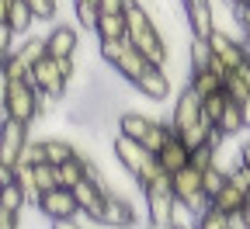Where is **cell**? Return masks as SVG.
I'll use <instances>...</instances> for the list:
<instances>
[{
    "instance_id": "6da1fadb",
    "label": "cell",
    "mask_w": 250,
    "mask_h": 229,
    "mask_svg": "<svg viewBox=\"0 0 250 229\" xmlns=\"http://www.w3.org/2000/svg\"><path fill=\"white\" fill-rule=\"evenodd\" d=\"M125 24H129V42L132 49L149 62V66H164L167 62V42L160 35V28H156L153 14L146 11V4L132 0L129 7H125Z\"/></svg>"
},
{
    "instance_id": "7a4b0ae2",
    "label": "cell",
    "mask_w": 250,
    "mask_h": 229,
    "mask_svg": "<svg viewBox=\"0 0 250 229\" xmlns=\"http://www.w3.org/2000/svg\"><path fill=\"white\" fill-rule=\"evenodd\" d=\"M139 191H143V205H146V226L149 229H170V219H174V208H177L174 177L156 167L149 174V181L139 184Z\"/></svg>"
},
{
    "instance_id": "3957f363",
    "label": "cell",
    "mask_w": 250,
    "mask_h": 229,
    "mask_svg": "<svg viewBox=\"0 0 250 229\" xmlns=\"http://www.w3.org/2000/svg\"><path fill=\"white\" fill-rule=\"evenodd\" d=\"M115 160L129 170V177H136V184L149 181V174L156 170V156H153L143 143L125 139V136H115Z\"/></svg>"
},
{
    "instance_id": "277c9868",
    "label": "cell",
    "mask_w": 250,
    "mask_h": 229,
    "mask_svg": "<svg viewBox=\"0 0 250 229\" xmlns=\"http://www.w3.org/2000/svg\"><path fill=\"white\" fill-rule=\"evenodd\" d=\"M39 115H42V94L31 87L28 80H24V83H11L7 104H4V118H14V122L31 125Z\"/></svg>"
},
{
    "instance_id": "5b68a950",
    "label": "cell",
    "mask_w": 250,
    "mask_h": 229,
    "mask_svg": "<svg viewBox=\"0 0 250 229\" xmlns=\"http://www.w3.org/2000/svg\"><path fill=\"white\" fill-rule=\"evenodd\" d=\"M28 128H31V125L14 122V118H4V122H0V163H4V167L18 170L21 153H24V146L31 143Z\"/></svg>"
},
{
    "instance_id": "8992f818",
    "label": "cell",
    "mask_w": 250,
    "mask_h": 229,
    "mask_svg": "<svg viewBox=\"0 0 250 229\" xmlns=\"http://www.w3.org/2000/svg\"><path fill=\"white\" fill-rule=\"evenodd\" d=\"M174 194H177V205L191 208L195 215H202L212 205L208 194H205V187H202V174L195 167H184L181 174H174Z\"/></svg>"
},
{
    "instance_id": "52a82bcc",
    "label": "cell",
    "mask_w": 250,
    "mask_h": 229,
    "mask_svg": "<svg viewBox=\"0 0 250 229\" xmlns=\"http://www.w3.org/2000/svg\"><path fill=\"white\" fill-rule=\"evenodd\" d=\"M31 87H35L39 94H45L49 101H59V97H66V87H70V80L62 77V70H59V62L52 59V56H45L35 70H31V80H28Z\"/></svg>"
},
{
    "instance_id": "ba28073f",
    "label": "cell",
    "mask_w": 250,
    "mask_h": 229,
    "mask_svg": "<svg viewBox=\"0 0 250 229\" xmlns=\"http://www.w3.org/2000/svg\"><path fill=\"white\" fill-rule=\"evenodd\" d=\"M136 222H139L136 202H129L122 191H108V202H104V212H101V222H98V226H108V229H132Z\"/></svg>"
},
{
    "instance_id": "9c48e42d",
    "label": "cell",
    "mask_w": 250,
    "mask_h": 229,
    "mask_svg": "<svg viewBox=\"0 0 250 229\" xmlns=\"http://www.w3.org/2000/svg\"><path fill=\"white\" fill-rule=\"evenodd\" d=\"M208 42H212V52H215V59L223 62L226 70H240L243 62L250 59V45H247L243 39H233V35H226L223 28H215Z\"/></svg>"
},
{
    "instance_id": "30bf717a",
    "label": "cell",
    "mask_w": 250,
    "mask_h": 229,
    "mask_svg": "<svg viewBox=\"0 0 250 229\" xmlns=\"http://www.w3.org/2000/svg\"><path fill=\"white\" fill-rule=\"evenodd\" d=\"M35 205H39V212H42L49 222H56V219H77V215H80V205H77V198H73L70 187H52V191H45Z\"/></svg>"
},
{
    "instance_id": "8fae6325",
    "label": "cell",
    "mask_w": 250,
    "mask_h": 229,
    "mask_svg": "<svg viewBox=\"0 0 250 229\" xmlns=\"http://www.w3.org/2000/svg\"><path fill=\"white\" fill-rule=\"evenodd\" d=\"M108 184L104 181H80L73 187V198L80 205V215L94 219V222H101V212H104V202H108Z\"/></svg>"
},
{
    "instance_id": "7c38bea8",
    "label": "cell",
    "mask_w": 250,
    "mask_h": 229,
    "mask_svg": "<svg viewBox=\"0 0 250 229\" xmlns=\"http://www.w3.org/2000/svg\"><path fill=\"white\" fill-rule=\"evenodd\" d=\"M198 118H202V97L184 83V90L177 94V101L170 104V128L181 136L184 128H191Z\"/></svg>"
},
{
    "instance_id": "4fadbf2b",
    "label": "cell",
    "mask_w": 250,
    "mask_h": 229,
    "mask_svg": "<svg viewBox=\"0 0 250 229\" xmlns=\"http://www.w3.org/2000/svg\"><path fill=\"white\" fill-rule=\"evenodd\" d=\"M188 28H191V39H212L215 31V11H212V0H181Z\"/></svg>"
},
{
    "instance_id": "5bb4252c",
    "label": "cell",
    "mask_w": 250,
    "mask_h": 229,
    "mask_svg": "<svg viewBox=\"0 0 250 229\" xmlns=\"http://www.w3.org/2000/svg\"><path fill=\"white\" fill-rule=\"evenodd\" d=\"M77 45H80L77 24H52V31L45 35V52H49L52 59H70V56H77Z\"/></svg>"
},
{
    "instance_id": "9a60e30c",
    "label": "cell",
    "mask_w": 250,
    "mask_h": 229,
    "mask_svg": "<svg viewBox=\"0 0 250 229\" xmlns=\"http://www.w3.org/2000/svg\"><path fill=\"white\" fill-rule=\"evenodd\" d=\"M132 87L143 97H149V101H167V97H170V77L164 73V66H146Z\"/></svg>"
},
{
    "instance_id": "2e32d148",
    "label": "cell",
    "mask_w": 250,
    "mask_h": 229,
    "mask_svg": "<svg viewBox=\"0 0 250 229\" xmlns=\"http://www.w3.org/2000/svg\"><path fill=\"white\" fill-rule=\"evenodd\" d=\"M156 167L167 170V174L174 177V174H181L184 167H191V149H188V146L174 136V139H170L160 153H156Z\"/></svg>"
},
{
    "instance_id": "e0dca14e",
    "label": "cell",
    "mask_w": 250,
    "mask_h": 229,
    "mask_svg": "<svg viewBox=\"0 0 250 229\" xmlns=\"http://www.w3.org/2000/svg\"><path fill=\"white\" fill-rule=\"evenodd\" d=\"M177 139H181L188 149H202V146H208V143H212V146H219V143H223V136L215 132V125H212L205 115H202V118H198L191 128H184V132H181Z\"/></svg>"
},
{
    "instance_id": "ac0fdd59",
    "label": "cell",
    "mask_w": 250,
    "mask_h": 229,
    "mask_svg": "<svg viewBox=\"0 0 250 229\" xmlns=\"http://www.w3.org/2000/svg\"><path fill=\"white\" fill-rule=\"evenodd\" d=\"M212 208H219V212H226V215H233V219H240L247 208H250V202H247V194L240 191V187H233V184H226L223 191L212 198Z\"/></svg>"
},
{
    "instance_id": "d6986e66",
    "label": "cell",
    "mask_w": 250,
    "mask_h": 229,
    "mask_svg": "<svg viewBox=\"0 0 250 229\" xmlns=\"http://www.w3.org/2000/svg\"><path fill=\"white\" fill-rule=\"evenodd\" d=\"M149 125H153V118L143 115V111H122V115H118V136L143 143L146 132H149Z\"/></svg>"
},
{
    "instance_id": "ffe728a7",
    "label": "cell",
    "mask_w": 250,
    "mask_h": 229,
    "mask_svg": "<svg viewBox=\"0 0 250 229\" xmlns=\"http://www.w3.org/2000/svg\"><path fill=\"white\" fill-rule=\"evenodd\" d=\"M35 21H39V18H35V11H31V7L24 4V0H11V11H7V28L14 31V39H24Z\"/></svg>"
},
{
    "instance_id": "44dd1931",
    "label": "cell",
    "mask_w": 250,
    "mask_h": 229,
    "mask_svg": "<svg viewBox=\"0 0 250 229\" xmlns=\"http://www.w3.org/2000/svg\"><path fill=\"white\" fill-rule=\"evenodd\" d=\"M28 202H31V198H28V191H24V184H21L18 177H14L11 184H4V187H0V212L21 215Z\"/></svg>"
},
{
    "instance_id": "7402d4cb",
    "label": "cell",
    "mask_w": 250,
    "mask_h": 229,
    "mask_svg": "<svg viewBox=\"0 0 250 229\" xmlns=\"http://www.w3.org/2000/svg\"><path fill=\"white\" fill-rule=\"evenodd\" d=\"M223 83H226V77L215 73V70H198V73L188 77V87H191L202 101H205V97H212V94H219V90H223Z\"/></svg>"
},
{
    "instance_id": "603a6c76",
    "label": "cell",
    "mask_w": 250,
    "mask_h": 229,
    "mask_svg": "<svg viewBox=\"0 0 250 229\" xmlns=\"http://www.w3.org/2000/svg\"><path fill=\"white\" fill-rule=\"evenodd\" d=\"M98 42H111V39H129V24H125V14H101L98 28H94Z\"/></svg>"
},
{
    "instance_id": "cb8c5ba5",
    "label": "cell",
    "mask_w": 250,
    "mask_h": 229,
    "mask_svg": "<svg viewBox=\"0 0 250 229\" xmlns=\"http://www.w3.org/2000/svg\"><path fill=\"white\" fill-rule=\"evenodd\" d=\"M42 146H45V163H52V167H62V163H70V160L80 156L70 139H56L52 136V139H42Z\"/></svg>"
},
{
    "instance_id": "d4e9b609",
    "label": "cell",
    "mask_w": 250,
    "mask_h": 229,
    "mask_svg": "<svg viewBox=\"0 0 250 229\" xmlns=\"http://www.w3.org/2000/svg\"><path fill=\"white\" fill-rule=\"evenodd\" d=\"M146 66H149V62H146V59H143V56H139V52H136V49L129 45V49H125V56H122V59L115 62L111 70H115V73H118L122 80H129V83H136V80H139V73H143Z\"/></svg>"
},
{
    "instance_id": "484cf974",
    "label": "cell",
    "mask_w": 250,
    "mask_h": 229,
    "mask_svg": "<svg viewBox=\"0 0 250 229\" xmlns=\"http://www.w3.org/2000/svg\"><path fill=\"white\" fill-rule=\"evenodd\" d=\"M59 187V177H56V167L52 163H42V167H31V202H39L45 191Z\"/></svg>"
},
{
    "instance_id": "4316f807",
    "label": "cell",
    "mask_w": 250,
    "mask_h": 229,
    "mask_svg": "<svg viewBox=\"0 0 250 229\" xmlns=\"http://www.w3.org/2000/svg\"><path fill=\"white\" fill-rule=\"evenodd\" d=\"M215 132L223 136V139H233L236 132H243V108H240L236 101H229V104H226L223 118L215 122Z\"/></svg>"
},
{
    "instance_id": "83f0119b",
    "label": "cell",
    "mask_w": 250,
    "mask_h": 229,
    "mask_svg": "<svg viewBox=\"0 0 250 229\" xmlns=\"http://www.w3.org/2000/svg\"><path fill=\"white\" fill-rule=\"evenodd\" d=\"M177 132H174V128H170V122H160V118H153V125H149V132H146V139H143V146L156 156V153H160L170 139H174Z\"/></svg>"
},
{
    "instance_id": "f1b7e54d",
    "label": "cell",
    "mask_w": 250,
    "mask_h": 229,
    "mask_svg": "<svg viewBox=\"0 0 250 229\" xmlns=\"http://www.w3.org/2000/svg\"><path fill=\"white\" fill-rule=\"evenodd\" d=\"M56 177H59V187H70L73 191L80 181H87V160L77 156L70 163H62V167H56Z\"/></svg>"
},
{
    "instance_id": "f546056e",
    "label": "cell",
    "mask_w": 250,
    "mask_h": 229,
    "mask_svg": "<svg viewBox=\"0 0 250 229\" xmlns=\"http://www.w3.org/2000/svg\"><path fill=\"white\" fill-rule=\"evenodd\" d=\"M212 59H215L212 42H208V39H191V45H188V66H191V73L208 70V62H212Z\"/></svg>"
},
{
    "instance_id": "4dcf8cb0",
    "label": "cell",
    "mask_w": 250,
    "mask_h": 229,
    "mask_svg": "<svg viewBox=\"0 0 250 229\" xmlns=\"http://www.w3.org/2000/svg\"><path fill=\"white\" fill-rule=\"evenodd\" d=\"M240 226V219H233V215H226V212H219V208H205L198 219H195V229H236Z\"/></svg>"
},
{
    "instance_id": "1f68e13d",
    "label": "cell",
    "mask_w": 250,
    "mask_h": 229,
    "mask_svg": "<svg viewBox=\"0 0 250 229\" xmlns=\"http://www.w3.org/2000/svg\"><path fill=\"white\" fill-rule=\"evenodd\" d=\"M226 184H229V170L223 167V163H215V167H208V170L202 174V187H205V194H208V202H212Z\"/></svg>"
},
{
    "instance_id": "d6a6232c",
    "label": "cell",
    "mask_w": 250,
    "mask_h": 229,
    "mask_svg": "<svg viewBox=\"0 0 250 229\" xmlns=\"http://www.w3.org/2000/svg\"><path fill=\"white\" fill-rule=\"evenodd\" d=\"M73 14H77V28L94 31L98 28V18H101V7L90 4V0H73Z\"/></svg>"
},
{
    "instance_id": "836d02e7",
    "label": "cell",
    "mask_w": 250,
    "mask_h": 229,
    "mask_svg": "<svg viewBox=\"0 0 250 229\" xmlns=\"http://www.w3.org/2000/svg\"><path fill=\"white\" fill-rule=\"evenodd\" d=\"M223 90H226V97L229 101H236V104H243V101H250V83L233 70V73H226V83H223Z\"/></svg>"
},
{
    "instance_id": "e575fe53",
    "label": "cell",
    "mask_w": 250,
    "mask_h": 229,
    "mask_svg": "<svg viewBox=\"0 0 250 229\" xmlns=\"http://www.w3.org/2000/svg\"><path fill=\"white\" fill-rule=\"evenodd\" d=\"M132 42L129 39H111V42H98V56L108 62V66H115V62L125 56V49H129Z\"/></svg>"
},
{
    "instance_id": "d590c367",
    "label": "cell",
    "mask_w": 250,
    "mask_h": 229,
    "mask_svg": "<svg viewBox=\"0 0 250 229\" xmlns=\"http://www.w3.org/2000/svg\"><path fill=\"white\" fill-rule=\"evenodd\" d=\"M226 104H229V97H226V90H219V94H212V97H205L202 101V115L215 125L219 118H223V111H226Z\"/></svg>"
},
{
    "instance_id": "8d00e7d4",
    "label": "cell",
    "mask_w": 250,
    "mask_h": 229,
    "mask_svg": "<svg viewBox=\"0 0 250 229\" xmlns=\"http://www.w3.org/2000/svg\"><path fill=\"white\" fill-rule=\"evenodd\" d=\"M219 163V146H202V149H191V167L198 170V174H205L208 167H215Z\"/></svg>"
},
{
    "instance_id": "74e56055",
    "label": "cell",
    "mask_w": 250,
    "mask_h": 229,
    "mask_svg": "<svg viewBox=\"0 0 250 229\" xmlns=\"http://www.w3.org/2000/svg\"><path fill=\"white\" fill-rule=\"evenodd\" d=\"M42 163H45V146H42V139H39V143L31 139V143L24 146V153H21V163H18V167H42Z\"/></svg>"
},
{
    "instance_id": "f35d334b",
    "label": "cell",
    "mask_w": 250,
    "mask_h": 229,
    "mask_svg": "<svg viewBox=\"0 0 250 229\" xmlns=\"http://www.w3.org/2000/svg\"><path fill=\"white\" fill-rule=\"evenodd\" d=\"M226 170H229V184H233V187H240L243 194H250V167H247V163H240V160H236L233 167H226Z\"/></svg>"
},
{
    "instance_id": "ab89813d",
    "label": "cell",
    "mask_w": 250,
    "mask_h": 229,
    "mask_svg": "<svg viewBox=\"0 0 250 229\" xmlns=\"http://www.w3.org/2000/svg\"><path fill=\"white\" fill-rule=\"evenodd\" d=\"M24 4L35 11V18H39V21H56V11H59L56 0H24Z\"/></svg>"
},
{
    "instance_id": "60d3db41",
    "label": "cell",
    "mask_w": 250,
    "mask_h": 229,
    "mask_svg": "<svg viewBox=\"0 0 250 229\" xmlns=\"http://www.w3.org/2000/svg\"><path fill=\"white\" fill-rule=\"evenodd\" d=\"M195 212L191 208H184V205H177L174 208V219H170V229H195Z\"/></svg>"
},
{
    "instance_id": "b9f144b4",
    "label": "cell",
    "mask_w": 250,
    "mask_h": 229,
    "mask_svg": "<svg viewBox=\"0 0 250 229\" xmlns=\"http://www.w3.org/2000/svg\"><path fill=\"white\" fill-rule=\"evenodd\" d=\"M14 52V31L7 24H0V66L7 62V56Z\"/></svg>"
},
{
    "instance_id": "7bdbcfd3",
    "label": "cell",
    "mask_w": 250,
    "mask_h": 229,
    "mask_svg": "<svg viewBox=\"0 0 250 229\" xmlns=\"http://www.w3.org/2000/svg\"><path fill=\"white\" fill-rule=\"evenodd\" d=\"M236 28H240V39L250 45V7H236Z\"/></svg>"
},
{
    "instance_id": "ee69618b",
    "label": "cell",
    "mask_w": 250,
    "mask_h": 229,
    "mask_svg": "<svg viewBox=\"0 0 250 229\" xmlns=\"http://www.w3.org/2000/svg\"><path fill=\"white\" fill-rule=\"evenodd\" d=\"M132 0H101V14H125V7H129Z\"/></svg>"
},
{
    "instance_id": "f6af8a7d",
    "label": "cell",
    "mask_w": 250,
    "mask_h": 229,
    "mask_svg": "<svg viewBox=\"0 0 250 229\" xmlns=\"http://www.w3.org/2000/svg\"><path fill=\"white\" fill-rule=\"evenodd\" d=\"M59 62V70H62V77H66V80H73V73H77V59L70 56V59H56Z\"/></svg>"
},
{
    "instance_id": "bcb514c9",
    "label": "cell",
    "mask_w": 250,
    "mask_h": 229,
    "mask_svg": "<svg viewBox=\"0 0 250 229\" xmlns=\"http://www.w3.org/2000/svg\"><path fill=\"white\" fill-rule=\"evenodd\" d=\"M49 229H83L77 219H56V222H49Z\"/></svg>"
},
{
    "instance_id": "7dc6e473",
    "label": "cell",
    "mask_w": 250,
    "mask_h": 229,
    "mask_svg": "<svg viewBox=\"0 0 250 229\" xmlns=\"http://www.w3.org/2000/svg\"><path fill=\"white\" fill-rule=\"evenodd\" d=\"M0 229H18V215H11V212H0Z\"/></svg>"
},
{
    "instance_id": "c3c4849f",
    "label": "cell",
    "mask_w": 250,
    "mask_h": 229,
    "mask_svg": "<svg viewBox=\"0 0 250 229\" xmlns=\"http://www.w3.org/2000/svg\"><path fill=\"white\" fill-rule=\"evenodd\" d=\"M14 181V170L11 167H4V163H0V187H4V184H11Z\"/></svg>"
},
{
    "instance_id": "681fc988",
    "label": "cell",
    "mask_w": 250,
    "mask_h": 229,
    "mask_svg": "<svg viewBox=\"0 0 250 229\" xmlns=\"http://www.w3.org/2000/svg\"><path fill=\"white\" fill-rule=\"evenodd\" d=\"M240 163H247V167H250V136H247L243 146H240Z\"/></svg>"
},
{
    "instance_id": "f907efd6",
    "label": "cell",
    "mask_w": 250,
    "mask_h": 229,
    "mask_svg": "<svg viewBox=\"0 0 250 229\" xmlns=\"http://www.w3.org/2000/svg\"><path fill=\"white\" fill-rule=\"evenodd\" d=\"M7 11H11V0H0V24H7Z\"/></svg>"
},
{
    "instance_id": "816d5d0a",
    "label": "cell",
    "mask_w": 250,
    "mask_h": 229,
    "mask_svg": "<svg viewBox=\"0 0 250 229\" xmlns=\"http://www.w3.org/2000/svg\"><path fill=\"white\" fill-rule=\"evenodd\" d=\"M240 108H243V128H250V101H243Z\"/></svg>"
},
{
    "instance_id": "f5cc1de1",
    "label": "cell",
    "mask_w": 250,
    "mask_h": 229,
    "mask_svg": "<svg viewBox=\"0 0 250 229\" xmlns=\"http://www.w3.org/2000/svg\"><path fill=\"white\" fill-rule=\"evenodd\" d=\"M236 73H240V77H243V80H247V83H250V59H247V62H243V66H240V70H236Z\"/></svg>"
},
{
    "instance_id": "db71d44e",
    "label": "cell",
    "mask_w": 250,
    "mask_h": 229,
    "mask_svg": "<svg viewBox=\"0 0 250 229\" xmlns=\"http://www.w3.org/2000/svg\"><path fill=\"white\" fill-rule=\"evenodd\" d=\"M240 226H243V229H250V208H247V212L240 215Z\"/></svg>"
},
{
    "instance_id": "11a10c76",
    "label": "cell",
    "mask_w": 250,
    "mask_h": 229,
    "mask_svg": "<svg viewBox=\"0 0 250 229\" xmlns=\"http://www.w3.org/2000/svg\"><path fill=\"white\" fill-rule=\"evenodd\" d=\"M226 4H233V7H250V0H226Z\"/></svg>"
},
{
    "instance_id": "9f6ffc18",
    "label": "cell",
    "mask_w": 250,
    "mask_h": 229,
    "mask_svg": "<svg viewBox=\"0 0 250 229\" xmlns=\"http://www.w3.org/2000/svg\"><path fill=\"white\" fill-rule=\"evenodd\" d=\"M0 122H4V108H0Z\"/></svg>"
}]
</instances>
